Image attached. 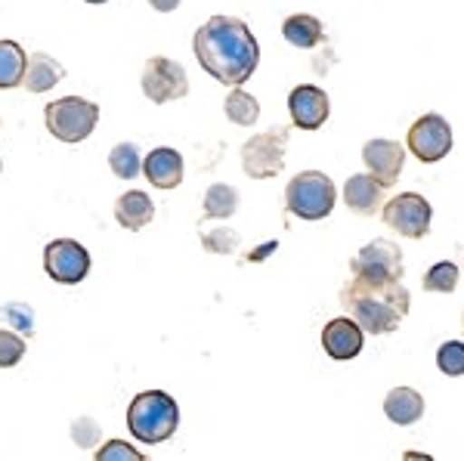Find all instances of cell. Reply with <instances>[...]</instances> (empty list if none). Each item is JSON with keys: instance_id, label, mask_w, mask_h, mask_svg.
Masks as SVG:
<instances>
[{"instance_id": "ffe728a7", "label": "cell", "mask_w": 464, "mask_h": 461, "mask_svg": "<svg viewBox=\"0 0 464 461\" xmlns=\"http://www.w3.org/2000/svg\"><path fill=\"white\" fill-rule=\"evenodd\" d=\"M28 69V56L16 41H0V91H13L22 84Z\"/></svg>"}, {"instance_id": "836d02e7", "label": "cell", "mask_w": 464, "mask_h": 461, "mask_svg": "<svg viewBox=\"0 0 464 461\" xmlns=\"http://www.w3.org/2000/svg\"><path fill=\"white\" fill-rule=\"evenodd\" d=\"M402 461H433L428 452H418V449H409L406 456H402Z\"/></svg>"}, {"instance_id": "ac0fdd59", "label": "cell", "mask_w": 464, "mask_h": 461, "mask_svg": "<svg viewBox=\"0 0 464 461\" xmlns=\"http://www.w3.org/2000/svg\"><path fill=\"white\" fill-rule=\"evenodd\" d=\"M152 217H155L152 198H149L146 192H140V189L124 192V196L115 202V220L121 223L124 229H130V233H137V229L149 226Z\"/></svg>"}, {"instance_id": "2e32d148", "label": "cell", "mask_w": 464, "mask_h": 461, "mask_svg": "<svg viewBox=\"0 0 464 461\" xmlns=\"http://www.w3.org/2000/svg\"><path fill=\"white\" fill-rule=\"evenodd\" d=\"M343 202L359 217H372V214L384 207V186L372 174H353L343 183Z\"/></svg>"}, {"instance_id": "277c9868", "label": "cell", "mask_w": 464, "mask_h": 461, "mask_svg": "<svg viewBox=\"0 0 464 461\" xmlns=\"http://www.w3.org/2000/svg\"><path fill=\"white\" fill-rule=\"evenodd\" d=\"M44 124L59 143H84L100 124V106L81 96H63L44 109Z\"/></svg>"}, {"instance_id": "4316f807", "label": "cell", "mask_w": 464, "mask_h": 461, "mask_svg": "<svg viewBox=\"0 0 464 461\" xmlns=\"http://www.w3.org/2000/svg\"><path fill=\"white\" fill-rule=\"evenodd\" d=\"M93 461H146V456L137 449V446H130L124 440H109L100 446V452L93 456Z\"/></svg>"}, {"instance_id": "7402d4cb", "label": "cell", "mask_w": 464, "mask_h": 461, "mask_svg": "<svg viewBox=\"0 0 464 461\" xmlns=\"http://www.w3.org/2000/svg\"><path fill=\"white\" fill-rule=\"evenodd\" d=\"M238 211V192L229 183H214L205 192V220H227Z\"/></svg>"}, {"instance_id": "4dcf8cb0", "label": "cell", "mask_w": 464, "mask_h": 461, "mask_svg": "<svg viewBox=\"0 0 464 461\" xmlns=\"http://www.w3.org/2000/svg\"><path fill=\"white\" fill-rule=\"evenodd\" d=\"M72 437H74V443H78V446L90 449V446L100 440V425H96L93 418H78V421H74V427H72Z\"/></svg>"}, {"instance_id": "d6a6232c", "label": "cell", "mask_w": 464, "mask_h": 461, "mask_svg": "<svg viewBox=\"0 0 464 461\" xmlns=\"http://www.w3.org/2000/svg\"><path fill=\"white\" fill-rule=\"evenodd\" d=\"M149 4H152V10H159V13H174L179 6V0H149Z\"/></svg>"}, {"instance_id": "6da1fadb", "label": "cell", "mask_w": 464, "mask_h": 461, "mask_svg": "<svg viewBox=\"0 0 464 461\" xmlns=\"http://www.w3.org/2000/svg\"><path fill=\"white\" fill-rule=\"evenodd\" d=\"M201 69L227 87H238L257 72L260 43L251 28L236 16H211L192 37Z\"/></svg>"}, {"instance_id": "1f68e13d", "label": "cell", "mask_w": 464, "mask_h": 461, "mask_svg": "<svg viewBox=\"0 0 464 461\" xmlns=\"http://www.w3.org/2000/svg\"><path fill=\"white\" fill-rule=\"evenodd\" d=\"M276 248H279V242H266V245H260V248H254V251H251L248 260H254V264H257V260H264L266 255H273Z\"/></svg>"}, {"instance_id": "cb8c5ba5", "label": "cell", "mask_w": 464, "mask_h": 461, "mask_svg": "<svg viewBox=\"0 0 464 461\" xmlns=\"http://www.w3.org/2000/svg\"><path fill=\"white\" fill-rule=\"evenodd\" d=\"M109 168L118 180H133L143 170V155H140V149L133 143H118L109 152Z\"/></svg>"}, {"instance_id": "5b68a950", "label": "cell", "mask_w": 464, "mask_h": 461, "mask_svg": "<svg viewBox=\"0 0 464 461\" xmlns=\"http://www.w3.org/2000/svg\"><path fill=\"white\" fill-rule=\"evenodd\" d=\"M334 198H338V189H334L332 177H325L322 170H304L285 189L288 211L301 220L328 217L334 211Z\"/></svg>"}, {"instance_id": "e0dca14e", "label": "cell", "mask_w": 464, "mask_h": 461, "mask_svg": "<svg viewBox=\"0 0 464 461\" xmlns=\"http://www.w3.org/2000/svg\"><path fill=\"white\" fill-rule=\"evenodd\" d=\"M63 78H65V69L59 65V59L47 53H34V56H28V69H25V78H22V87H25L28 93H47V91H53Z\"/></svg>"}, {"instance_id": "d4e9b609", "label": "cell", "mask_w": 464, "mask_h": 461, "mask_svg": "<svg viewBox=\"0 0 464 461\" xmlns=\"http://www.w3.org/2000/svg\"><path fill=\"white\" fill-rule=\"evenodd\" d=\"M455 285H459V266H455L452 260L433 264L428 270V276H424V292L449 294V292H455Z\"/></svg>"}, {"instance_id": "484cf974", "label": "cell", "mask_w": 464, "mask_h": 461, "mask_svg": "<svg viewBox=\"0 0 464 461\" xmlns=\"http://www.w3.org/2000/svg\"><path fill=\"white\" fill-rule=\"evenodd\" d=\"M437 366L449 378L464 375V344H461V341H446V344L440 347V351H437Z\"/></svg>"}, {"instance_id": "83f0119b", "label": "cell", "mask_w": 464, "mask_h": 461, "mask_svg": "<svg viewBox=\"0 0 464 461\" xmlns=\"http://www.w3.org/2000/svg\"><path fill=\"white\" fill-rule=\"evenodd\" d=\"M25 356V338L16 331H0V369H13Z\"/></svg>"}, {"instance_id": "44dd1931", "label": "cell", "mask_w": 464, "mask_h": 461, "mask_svg": "<svg viewBox=\"0 0 464 461\" xmlns=\"http://www.w3.org/2000/svg\"><path fill=\"white\" fill-rule=\"evenodd\" d=\"M282 34L291 47L297 50H313L322 41V22L316 16H306V13H297V16H288L282 22Z\"/></svg>"}, {"instance_id": "4fadbf2b", "label": "cell", "mask_w": 464, "mask_h": 461, "mask_svg": "<svg viewBox=\"0 0 464 461\" xmlns=\"http://www.w3.org/2000/svg\"><path fill=\"white\" fill-rule=\"evenodd\" d=\"M362 161L369 168V174L384 186H393L396 177L402 174V165H406V149L393 139H369L362 146Z\"/></svg>"}, {"instance_id": "30bf717a", "label": "cell", "mask_w": 464, "mask_h": 461, "mask_svg": "<svg viewBox=\"0 0 464 461\" xmlns=\"http://www.w3.org/2000/svg\"><path fill=\"white\" fill-rule=\"evenodd\" d=\"M44 270L59 285H78L90 273V255L81 242L74 239H56L44 248Z\"/></svg>"}, {"instance_id": "52a82bcc", "label": "cell", "mask_w": 464, "mask_h": 461, "mask_svg": "<svg viewBox=\"0 0 464 461\" xmlns=\"http://www.w3.org/2000/svg\"><path fill=\"white\" fill-rule=\"evenodd\" d=\"M402 251L396 248L391 239H375L365 248H359V255L350 260V276L369 279V282H402Z\"/></svg>"}, {"instance_id": "8fae6325", "label": "cell", "mask_w": 464, "mask_h": 461, "mask_svg": "<svg viewBox=\"0 0 464 461\" xmlns=\"http://www.w3.org/2000/svg\"><path fill=\"white\" fill-rule=\"evenodd\" d=\"M409 149L424 165H433V161L446 158V155L452 152V128H449L446 118L437 115V111L418 118L409 128Z\"/></svg>"}, {"instance_id": "f1b7e54d", "label": "cell", "mask_w": 464, "mask_h": 461, "mask_svg": "<svg viewBox=\"0 0 464 461\" xmlns=\"http://www.w3.org/2000/svg\"><path fill=\"white\" fill-rule=\"evenodd\" d=\"M201 245L211 255H232L238 248V233L236 229H211V233L201 235Z\"/></svg>"}, {"instance_id": "d590c367", "label": "cell", "mask_w": 464, "mask_h": 461, "mask_svg": "<svg viewBox=\"0 0 464 461\" xmlns=\"http://www.w3.org/2000/svg\"><path fill=\"white\" fill-rule=\"evenodd\" d=\"M0 168H4V161H0Z\"/></svg>"}, {"instance_id": "9a60e30c", "label": "cell", "mask_w": 464, "mask_h": 461, "mask_svg": "<svg viewBox=\"0 0 464 461\" xmlns=\"http://www.w3.org/2000/svg\"><path fill=\"white\" fill-rule=\"evenodd\" d=\"M143 174L155 189H177L183 183V155L177 149H152L149 158H143Z\"/></svg>"}, {"instance_id": "e575fe53", "label": "cell", "mask_w": 464, "mask_h": 461, "mask_svg": "<svg viewBox=\"0 0 464 461\" xmlns=\"http://www.w3.org/2000/svg\"><path fill=\"white\" fill-rule=\"evenodd\" d=\"M87 4H106V0H87Z\"/></svg>"}, {"instance_id": "5bb4252c", "label": "cell", "mask_w": 464, "mask_h": 461, "mask_svg": "<svg viewBox=\"0 0 464 461\" xmlns=\"http://www.w3.org/2000/svg\"><path fill=\"white\" fill-rule=\"evenodd\" d=\"M362 341H365V331L359 329L350 316H338L322 329V347L332 360L338 362H347V360H356L359 351H362Z\"/></svg>"}, {"instance_id": "3957f363", "label": "cell", "mask_w": 464, "mask_h": 461, "mask_svg": "<svg viewBox=\"0 0 464 461\" xmlns=\"http://www.w3.org/2000/svg\"><path fill=\"white\" fill-rule=\"evenodd\" d=\"M179 425V406L170 393L164 390H146L133 397L130 408H127V427H130L133 440L140 443H164L174 437Z\"/></svg>"}, {"instance_id": "f546056e", "label": "cell", "mask_w": 464, "mask_h": 461, "mask_svg": "<svg viewBox=\"0 0 464 461\" xmlns=\"http://www.w3.org/2000/svg\"><path fill=\"white\" fill-rule=\"evenodd\" d=\"M4 316L10 319L13 329L22 331L25 338H32V334H34V313H32V307H28V303H6Z\"/></svg>"}, {"instance_id": "9c48e42d", "label": "cell", "mask_w": 464, "mask_h": 461, "mask_svg": "<svg viewBox=\"0 0 464 461\" xmlns=\"http://www.w3.org/2000/svg\"><path fill=\"white\" fill-rule=\"evenodd\" d=\"M143 93L152 102H174L183 100L189 93V78H186V69L179 62L168 56H152L143 69Z\"/></svg>"}, {"instance_id": "8992f818", "label": "cell", "mask_w": 464, "mask_h": 461, "mask_svg": "<svg viewBox=\"0 0 464 461\" xmlns=\"http://www.w3.org/2000/svg\"><path fill=\"white\" fill-rule=\"evenodd\" d=\"M285 149H288V130L273 128L266 133H257L242 146V168L251 180H269L279 177L285 168Z\"/></svg>"}, {"instance_id": "603a6c76", "label": "cell", "mask_w": 464, "mask_h": 461, "mask_svg": "<svg viewBox=\"0 0 464 461\" xmlns=\"http://www.w3.org/2000/svg\"><path fill=\"white\" fill-rule=\"evenodd\" d=\"M227 118L238 128H251L260 118V102L242 87H232V93L227 96Z\"/></svg>"}, {"instance_id": "ba28073f", "label": "cell", "mask_w": 464, "mask_h": 461, "mask_svg": "<svg viewBox=\"0 0 464 461\" xmlns=\"http://www.w3.org/2000/svg\"><path fill=\"white\" fill-rule=\"evenodd\" d=\"M384 223L391 229H396L406 239H424L430 233V220H433V207L424 196L418 192H400L396 198H391L384 207Z\"/></svg>"}, {"instance_id": "7c38bea8", "label": "cell", "mask_w": 464, "mask_h": 461, "mask_svg": "<svg viewBox=\"0 0 464 461\" xmlns=\"http://www.w3.org/2000/svg\"><path fill=\"white\" fill-rule=\"evenodd\" d=\"M288 111H291V121L301 130H319L328 121L332 102H328V93L322 87L301 84L288 93Z\"/></svg>"}, {"instance_id": "7a4b0ae2", "label": "cell", "mask_w": 464, "mask_h": 461, "mask_svg": "<svg viewBox=\"0 0 464 461\" xmlns=\"http://www.w3.org/2000/svg\"><path fill=\"white\" fill-rule=\"evenodd\" d=\"M341 303L362 331L387 334L409 316L411 297L402 282H369L350 276L341 288Z\"/></svg>"}, {"instance_id": "d6986e66", "label": "cell", "mask_w": 464, "mask_h": 461, "mask_svg": "<svg viewBox=\"0 0 464 461\" xmlns=\"http://www.w3.org/2000/svg\"><path fill=\"white\" fill-rule=\"evenodd\" d=\"M384 415L400 427L415 425L424 415V397L411 388H393L384 399Z\"/></svg>"}]
</instances>
